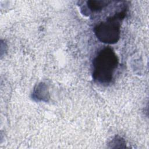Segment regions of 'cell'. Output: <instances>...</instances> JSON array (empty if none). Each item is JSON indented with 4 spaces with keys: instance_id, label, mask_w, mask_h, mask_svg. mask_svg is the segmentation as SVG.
Returning <instances> with one entry per match:
<instances>
[{
    "instance_id": "6da1fadb",
    "label": "cell",
    "mask_w": 149,
    "mask_h": 149,
    "mask_svg": "<svg viewBox=\"0 0 149 149\" xmlns=\"http://www.w3.org/2000/svg\"><path fill=\"white\" fill-rule=\"evenodd\" d=\"M118 58L110 47L100 49L93 61V77L101 84H108L118 66Z\"/></svg>"
},
{
    "instance_id": "7a4b0ae2",
    "label": "cell",
    "mask_w": 149,
    "mask_h": 149,
    "mask_svg": "<svg viewBox=\"0 0 149 149\" xmlns=\"http://www.w3.org/2000/svg\"><path fill=\"white\" fill-rule=\"evenodd\" d=\"M127 8L108 17L94 27V33L97 38L102 42L109 44L116 43L120 38L121 22L125 17Z\"/></svg>"
},
{
    "instance_id": "3957f363",
    "label": "cell",
    "mask_w": 149,
    "mask_h": 149,
    "mask_svg": "<svg viewBox=\"0 0 149 149\" xmlns=\"http://www.w3.org/2000/svg\"><path fill=\"white\" fill-rule=\"evenodd\" d=\"M32 98L36 101H48L49 94L47 86L44 83L38 84L34 88Z\"/></svg>"
},
{
    "instance_id": "277c9868",
    "label": "cell",
    "mask_w": 149,
    "mask_h": 149,
    "mask_svg": "<svg viewBox=\"0 0 149 149\" xmlns=\"http://www.w3.org/2000/svg\"><path fill=\"white\" fill-rule=\"evenodd\" d=\"M111 1H88L86 2V8L92 12L101 11L108 6Z\"/></svg>"
}]
</instances>
